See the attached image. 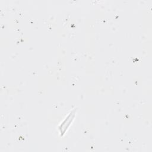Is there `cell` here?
I'll return each instance as SVG.
<instances>
[{"label":"cell","mask_w":152,"mask_h":152,"mask_svg":"<svg viewBox=\"0 0 152 152\" xmlns=\"http://www.w3.org/2000/svg\"><path fill=\"white\" fill-rule=\"evenodd\" d=\"M74 115H75L74 112L72 111V112H71V113L68 116V117L66 118V119L61 124V126L59 127V129L61 131V135L64 134V132H65V130L67 129V128L69 126V125L70 124L71 122H72V120L73 119V118L74 117Z\"/></svg>","instance_id":"cell-1"}]
</instances>
